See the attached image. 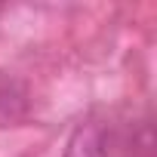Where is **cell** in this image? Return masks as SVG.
Wrapping results in <instances>:
<instances>
[{"label": "cell", "mask_w": 157, "mask_h": 157, "mask_svg": "<svg viewBox=\"0 0 157 157\" xmlns=\"http://www.w3.org/2000/svg\"><path fill=\"white\" fill-rule=\"evenodd\" d=\"M105 151H108V136L105 126L96 120L80 123L65 145V157H105Z\"/></svg>", "instance_id": "obj_1"}]
</instances>
